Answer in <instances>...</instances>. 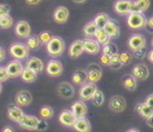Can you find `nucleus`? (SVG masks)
I'll return each mask as SVG.
<instances>
[{
	"instance_id": "nucleus-1",
	"label": "nucleus",
	"mask_w": 153,
	"mask_h": 132,
	"mask_svg": "<svg viewBox=\"0 0 153 132\" xmlns=\"http://www.w3.org/2000/svg\"><path fill=\"white\" fill-rule=\"evenodd\" d=\"M148 19L143 13L141 12H131L129 13L127 19L128 26L132 29H144L147 25Z\"/></svg>"
},
{
	"instance_id": "nucleus-2",
	"label": "nucleus",
	"mask_w": 153,
	"mask_h": 132,
	"mask_svg": "<svg viewBox=\"0 0 153 132\" xmlns=\"http://www.w3.org/2000/svg\"><path fill=\"white\" fill-rule=\"evenodd\" d=\"M47 52L51 57H58L60 56L65 50V42L64 39L59 36H53L51 42L46 45Z\"/></svg>"
},
{
	"instance_id": "nucleus-3",
	"label": "nucleus",
	"mask_w": 153,
	"mask_h": 132,
	"mask_svg": "<svg viewBox=\"0 0 153 132\" xmlns=\"http://www.w3.org/2000/svg\"><path fill=\"white\" fill-rule=\"evenodd\" d=\"M114 10L119 15L134 12V0H117L114 4Z\"/></svg>"
},
{
	"instance_id": "nucleus-4",
	"label": "nucleus",
	"mask_w": 153,
	"mask_h": 132,
	"mask_svg": "<svg viewBox=\"0 0 153 132\" xmlns=\"http://www.w3.org/2000/svg\"><path fill=\"white\" fill-rule=\"evenodd\" d=\"M126 106H127V103H126V100L124 97L120 96V95H115V96L111 97L108 103L109 109L114 111V113H121L126 109Z\"/></svg>"
},
{
	"instance_id": "nucleus-5",
	"label": "nucleus",
	"mask_w": 153,
	"mask_h": 132,
	"mask_svg": "<svg viewBox=\"0 0 153 132\" xmlns=\"http://www.w3.org/2000/svg\"><path fill=\"white\" fill-rule=\"evenodd\" d=\"M10 54L16 59H24L29 56V47L20 43H14L10 46Z\"/></svg>"
},
{
	"instance_id": "nucleus-6",
	"label": "nucleus",
	"mask_w": 153,
	"mask_h": 132,
	"mask_svg": "<svg viewBox=\"0 0 153 132\" xmlns=\"http://www.w3.org/2000/svg\"><path fill=\"white\" fill-rule=\"evenodd\" d=\"M86 75H88V81L96 83L101 80L102 77V68L97 63H91L86 69Z\"/></svg>"
},
{
	"instance_id": "nucleus-7",
	"label": "nucleus",
	"mask_w": 153,
	"mask_h": 132,
	"mask_svg": "<svg viewBox=\"0 0 153 132\" xmlns=\"http://www.w3.org/2000/svg\"><path fill=\"white\" fill-rule=\"evenodd\" d=\"M96 91H97V87H96L95 84L92 83V82L83 84L79 91L80 98H81V100H92V97L94 96V94H95Z\"/></svg>"
},
{
	"instance_id": "nucleus-8",
	"label": "nucleus",
	"mask_w": 153,
	"mask_h": 132,
	"mask_svg": "<svg viewBox=\"0 0 153 132\" xmlns=\"http://www.w3.org/2000/svg\"><path fill=\"white\" fill-rule=\"evenodd\" d=\"M38 122H39V119H38V118H36L35 116L24 115V117H23L22 120L19 122V125H20V127H21L22 129L33 131V130H37Z\"/></svg>"
},
{
	"instance_id": "nucleus-9",
	"label": "nucleus",
	"mask_w": 153,
	"mask_h": 132,
	"mask_svg": "<svg viewBox=\"0 0 153 132\" xmlns=\"http://www.w3.org/2000/svg\"><path fill=\"white\" fill-rule=\"evenodd\" d=\"M147 45V41L146 37L141 34H134L132 36L129 37L128 39V47L131 50H136L139 48H144Z\"/></svg>"
},
{
	"instance_id": "nucleus-10",
	"label": "nucleus",
	"mask_w": 153,
	"mask_h": 132,
	"mask_svg": "<svg viewBox=\"0 0 153 132\" xmlns=\"http://www.w3.org/2000/svg\"><path fill=\"white\" fill-rule=\"evenodd\" d=\"M62 71H64L62 63L58 60H51L46 66V72L51 77H59L61 75Z\"/></svg>"
},
{
	"instance_id": "nucleus-11",
	"label": "nucleus",
	"mask_w": 153,
	"mask_h": 132,
	"mask_svg": "<svg viewBox=\"0 0 153 132\" xmlns=\"http://www.w3.org/2000/svg\"><path fill=\"white\" fill-rule=\"evenodd\" d=\"M57 93L62 98H71L74 95V87L68 82H61L58 84Z\"/></svg>"
},
{
	"instance_id": "nucleus-12",
	"label": "nucleus",
	"mask_w": 153,
	"mask_h": 132,
	"mask_svg": "<svg viewBox=\"0 0 153 132\" xmlns=\"http://www.w3.org/2000/svg\"><path fill=\"white\" fill-rule=\"evenodd\" d=\"M32 94L29 91H20L16 95V104L20 107H26L32 103Z\"/></svg>"
},
{
	"instance_id": "nucleus-13",
	"label": "nucleus",
	"mask_w": 153,
	"mask_h": 132,
	"mask_svg": "<svg viewBox=\"0 0 153 132\" xmlns=\"http://www.w3.org/2000/svg\"><path fill=\"white\" fill-rule=\"evenodd\" d=\"M7 71H8V74L9 77H20L22 74L24 68H23L22 63L18 60H13V61H10L6 67Z\"/></svg>"
},
{
	"instance_id": "nucleus-14",
	"label": "nucleus",
	"mask_w": 153,
	"mask_h": 132,
	"mask_svg": "<svg viewBox=\"0 0 153 132\" xmlns=\"http://www.w3.org/2000/svg\"><path fill=\"white\" fill-rule=\"evenodd\" d=\"M16 34L21 38H29L31 34V26L26 21H19L16 25Z\"/></svg>"
},
{
	"instance_id": "nucleus-15",
	"label": "nucleus",
	"mask_w": 153,
	"mask_h": 132,
	"mask_svg": "<svg viewBox=\"0 0 153 132\" xmlns=\"http://www.w3.org/2000/svg\"><path fill=\"white\" fill-rule=\"evenodd\" d=\"M76 117L71 110H64L59 115V122L65 127H74Z\"/></svg>"
},
{
	"instance_id": "nucleus-16",
	"label": "nucleus",
	"mask_w": 153,
	"mask_h": 132,
	"mask_svg": "<svg viewBox=\"0 0 153 132\" xmlns=\"http://www.w3.org/2000/svg\"><path fill=\"white\" fill-rule=\"evenodd\" d=\"M54 20L58 24H64L69 18V10L66 7H58L54 11Z\"/></svg>"
},
{
	"instance_id": "nucleus-17",
	"label": "nucleus",
	"mask_w": 153,
	"mask_h": 132,
	"mask_svg": "<svg viewBox=\"0 0 153 132\" xmlns=\"http://www.w3.org/2000/svg\"><path fill=\"white\" fill-rule=\"evenodd\" d=\"M71 111L74 113V115L76 118H83L85 117L86 113H88V107L82 100H76L71 105Z\"/></svg>"
},
{
	"instance_id": "nucleus-18",
	"label": "nucleus",
	"mask_w": 153,
	"mask_h": 132,
	"mask_svg": "<svg viewBox=\"0 0 153 132\" xmlns=\"http://www.w3.org/2000/svg\"><path fill=\"white\" fill-rule=\"evenodd\" d=\"M24 117V113H23V110L20 108V106H14V105H11L9 106L8 108V118L10 120H12L14 122H18L19 123L22 118Z\"/></svg>"
},
{
	"instance_id": "nucleus-19",
	"label": "nucleus",
	"mask_w": 153,
	"mask_h": 132,
	"mask_svg": "<svg viewBox=\"0 0 153 132\" xmlns=\"http://www.w3.org/2000/svg\"><path fill=\"white\" fill-rule=\"evenodd\" d=\"M132 75H134L136 79H139V80H147L148 77H149V68L144 63H139V65H136L132 69Z\"/></svg>"
},
{
	"instance_id": "nucleus-20",
	"label": "nucleus",
	"mask_w": 153,
	"mask_h": 132,
	"mask_svg": "<svg viewBox=\"0 0 153 132\" xmlns=\"http://www.w3.org/2000/svg\"><path fill=\"white\" fill-rule=\"evenodd\" d=\"M83 52H84V45H83V41L81 39L74 41L69 47V55L71 58H78L82 55Z\"/></svg>"
},
{
	"instance_id": "nucleus-21",
	"label": "nucleus",
	"mask_w": 153,
	"mask_h": 132,
	"mask_svg": "<svg viewBox=\"0 0 153 132\" xmlns=\"http://www.w3.org/2000/svg\"><path fill=\"white\" fill-rule=\"evenodd\" d=\"M83 45H84V52H86L90 55L99 54L100 49H101L100 43L95 39H85V41H83Z\"/></svg>"
},
{
	"instance_id": "nucleus-22",
	"label": "nucleus",
	"mask_w": 153,
	"mask_h": 132,
	"mask_svg": "<svg viewBox=\"0 0 153 132\" xmlns=\"http://www.w3.org/2000/svg\"><path fill=\"white\" fill-rule=\"evenodd\" d=\"M121 84L129 92H134L137 88V79L132 75V74H127L123 77L121 80Z\"/></svg>"
},
{
	"instance_id": "nucleus-23",
	"label": "nucleus",
	"mask_w": 153,
	"mask_h": 132,
	"mask_svg": "<svg viewBox=\"0 0 153 132\" xmlns=\"http://www.w3.org/2000/svg\"><path fill=\"white\" fill-rule=\"evenodd\" d=\"M74 129L76 132H90L91 131V125L88 119L83 118H76V122L74 125Z\"/></svg>"
},
{
	"instance_id": "nucleus-24",
	"label": "nucleus",
	"mask_w": 153,
	"mask_h": 132,
	"mask_svg": "<svg viewBox=\"0 0 153 132\" xmlns=\"http://www.w3.org/2000/svg\"><path fill=\"white\" fill-rule=\"evenodd\" d=\"M136 110L138 111V114L140 115L142 118H150L151 116H153V108L151 106H149L146 102L144 103H139L136 106Z\"/></svg>"
},
{
	"instance_id": "nucleus-25",
	"label": "nucleus",
	"mask_w": 153,
	"mask_h": 132,
	"mask_svg": "<svg viewBox=\"0 0 153 132\" xmlns=\"http://www.w3.org/2000/svg\"><path fill=\"white\" fill-rule=\"evenodd\" d=\"M26 67L33 70L36 73H39L42 71L44 70V63L42 61L41 59L36 58V57H33V58L29 59L27 62H26Z\"/></svg>"
},
{
	"instance_id": "nucleus-26",
	"label": "nucleus",
	"mask_w": 153,
	"mask_h": 132,
	"mask_svg": "<svg viewBox=\"0 0 153 132\" xmlns=\"http://www.w3.org/2000/svg\"><path fill=\"white\" fill-rule=\"evenodd\" d=\"M104 29H105V32L109 35L111 38L117 37L119 35V26L116 24V22H115L114 20H109L108 22H107V24L104 26Z\"/></svg>"
},
{
	"instance_id": "nucleus-27",
	"label": "nucleus",
	"mask_w": 153,
	"mask_h": 132,
	"mask_svg": "<svg viewBox=\"0 0 153 132\" xmlns=\"http://www.w3.org/2000/svg\"><path fill=\"white\" fill-rule=\"evenodd\" d=\"M86 80H88V75H86V71L84 70H76L72 74V82L76 85L85 84Z\"/></svg>"
},
{
	"instance_id": "nucleus-28",
	"label": "nucleus",
	"mask_w": 153,
	"mask_h": 132,
	"mask_svg": "<svg viewBox=\"0 0 153 132\" xmlns=\"http://www.w3.org/2000/svg\"><path fill=\"white\" fill-rule=\"evenodd\" d=\"M21 77H22V80L24 82H26V83H33L37 79V73L26 67L24 68V70H23L22 74H21Z\"/></svg>"
},
{
	"instance_id": "nucleus-29",
	"label": "nucleus",
	"mask_w": 153,
	"mask_h": 132,
	"mask_svg": "<svg viewBox=\"0 0 153 132\" xmlns=\"http://www.w3.org/2000/svg\"><path fill=\"white\" fill-rule=\"evenodd\" d=\"M150 7V0H134V12L143 13Z\"/></svg>"
},
{
	"instance_id": "nucleus-30",
	"label": "nucleus",
	"mask_w": 153,
	"mask_h": 132,
	"mask_svg": "<svg viewBox=\"0 0 153 132\" xmlns=\"http://www.w3.org/2000/svg\"><path fill=\"white\" fill-rule=\"evenodd\" d=\"M94 36H95L96 41H97L100 44H102V45L107 44V43L109 42V39H111L109 35L105 32V29H97V31H96L95 35Z\"/></svg>"
},
{
	"instance_id": "nucleus-31",
	"label": "nucleus",
	"mask_w": 153,
	"mask_h": 132,
	"mask_svg": "<svg viewBox=\"0 0 153 132\" xmlns=\"http://www.w3.org/2000/svg\"><path fill=\"white\" fill-rule=\"evenodd\" d=\"M102 52L104 54V55H107V56H109V57H112V56L118 55V48L115 44L108 42L107 44L103 45Z\"/></svg>"
},
{
	"instance_id": "nucleus-32",
	"label": "nucleus",
	"mask_w": 153,
	"mask_h": 132,
	"mask_svg": "<svg viewBox=\"0 0 153 132\" xmlns=\"http://www.w3.org/2000/svg\"><path fill=\"white\" fill-rule=\"evenodd\" d=\"M97 29H99V27H97V25L95 24V22L92 21V22L86 23L85 25H84V27H83V33H84V35L88 36V37H92V36L95 35Z\"/></svg>"
},
{
	"instance_id": "nucleus-33",
	"label": "nucleus",
	"mask_w": 153,
	"mask_h": 132,
	"mask_svg": "<svg viewBox=\"0 0 153 132\" xmlns=\"http://www.w3.org/2000/svg\"><path fill=\"white\" fill-rule=\"evenodd\" d=\"M109 16L106 14V13H100L99 15L95 16V19H94V22L95 24L97 25L99 29H104V26L107 24V22L109 21Z\"/></svg>"
},
{
	"instance_id": "nucleus-34",
	"label": "nucleus",
	"mask_w": 153,
	"mask_h": 132,
	"mask_svg": "<svg viewBox=\"0 0 153 132\" xmlns=\"http://www.w3.org/2000/svg\"><path fill=\"white\" fill-rule=\"evenodd\" d=\"M39 116L43 119H51L54 116V109L51 106H43L39 109Z\"/></svg>"
},
{
	"instance_id": "nucleus-35",
	"label": "nucleus",
	"mask_w": 153,
	"mask_h": 132,
	"mask_svg": "<svg viewBox=\"0 0 153 132\" xmlns=\"http://www.w3.org/2000/svg\"><path fill=\"white\" fill-rule=\"evenodd\" d=\"M12 24H13V20L9 14L0 18V29H9V27L12 26Z\"/></svg>"
},
{
	"instance_id": "nucleus-36",
	"label": "nucleus",
	"mask_w": 153,
	"mask_h": 132,
	"mask_svg": "<svg viewBox=\"0 0 153 132\" xmlns=\"http://www.w3.org/2000/svg\"><path fill=\"white\" fill-rule=\"evenodd\" d=\"M39 45H41V41L38 38V36H30L27 38L26 46L29 47V49H37Z\"/></svg>"
},
{
	"instance_id": "nucleus-37",
	"label": "nucleus",
	"mask_w": 153,
	"mask_h": 132,
	"mask_svg": "<svg viewBox=\"0 0 153 132\" xmlns=\"http://www.w3.org/2000/svg\"><path fill=\"white\" fill-rule=\"evenodd\" d=\"M92 102L94 104V106H102L103 103H104V94H103L102 91H96L94 96L92 97Z\"/></svg>"
},
{
	"instance_id": "nucleus-38",
	"label": "nucleus",
	"mask_w": 153,
	"mask_h": 132,
	"mask_svg": "<svg viewBox=\"0 0 153 132\" xmlns=\"http://www.w3.org/2000/svg\"><path fill=\"white\" fill-rule=\"evenodd\" d=\"M108 67H111L112 69H115V70L123 67V62H121L119 55H115V56H112V57H111V61H109Z\"/></svg>"
},
{
	"instance_id": "nucleus-39",
	"label": "nucleus",
	"mask_w": 153,
	"mask_h": 132,
	"mask_svg": "<svg viewBox=\"0 0 153 132\" xmlns=\"http://www.w3.org/2000/svg\"><path fill=\"white\" fill-rule=\"evenodd\" d=\"M38 38L41 41V44H44V45H47L48 43L51 42V39L53 38V35L51 34V32H42L39 35H38Z\"/></svg>"
},
{
	"instance_id": "nucleus-40",
	"label": "nucleus",
	"mask_w": 153,
	"mask_h": 132,
	"mask_svg": "<svg viewBox=\"0 0 153 132\" xmlns=\"http://www.w3.org/2000/svg\"><path fill=\"white\" fill-rule=\"evenodd\" d=\"M119 57H120V60H121V62H123V65L129 63V62L131 61V59H132V56H131L129 52H126L119 54Z\"/></svg>"
},
{
	"instance_id": "nucleus-41",
	"label": "nucleus",
	"mask_w": 153,
	"mask_h": 132,
	"mask_svg": "<svg viewBox=\"0 0 153 132\" xmlns=\"http://www.w3.org/2000/svg\"><path fill=\"white\" fill-rule=\"evenodd\" d=\"M146 55H147V49H146V47L134 50V56L138 59H143L146 57Z\"/></svg>"
},
{
	"instance_id": "nucleus-42",
	"label": "nucleus",
	"mask_w": 153,
	"mask_h": 132,
	"mask_svg": "<svg viewBox=\"0 0 153 132\" xmlns=\"http://www.w3.org/2000/svg\"><path fill=\"white\" fill-rule=\"evenodd\" d=\"M9 74L7 71L6 67H0V82H4L9 79Z\"/></svg>"
},
{
	"instance_id": "nucleus-43",
	"label": "nucleus",
	"mask_w": 153,
	"mask_h": 132,
	"mask_svg": "<svg viewBox=\"0 0 153 132\" xmlns=\"http://www.w3.org/2000/svg\"><path fill=\"white\" fill-rule=\"evenodd\" d=\"M9 12H10V7L8 4H0V18L9 14Z\"/></svg>"
},
{
	"instance_id": "nucleus-44",
	"label": "nucleus",
	"mask_w": 153,
	"mask_h": 132,
	"mask_svg": "<svg viewBox=\"0 0 153 132\" xmlns=\"http://www.w3.org/2000/svg\"><path fill=\"white\" fill-rule=\"evenodd\" d=\"M47 122H46V119H39V122H38L37 126V131H45L47 129Z\"/></svg>"
},
{
	"instance_id": "nucleus-45",
	"label": "nucleus",
	"mask_w": 153,
	"mask_h": 132,
	"mask_svg": "<svg viewBox=\"0 0 153 132\" xmlns=\"http://www.w3.org/2000/svg\"><path fill=\"white\" fill-rule=\"evenodd\" d=\"M109 61H111V57L107 55H104L103 54L101 57H100V62L104 66H109Z\"/></svg>"
},
{
	"instance_id": "nucleus-46",
	"label": "nucleus",
	"mask_w": 153,
	"mask_h": 132,
	"mask_svg": "<svg viewBox=\"0 0 153 132\" xmlns=\"http://www.w3.org/2000/svg\"><path fill=\"white\" fill-rule=\"evenodd\" d=\"M146 29L149 31L150 33H153V15L150 16L147 21V25H146Z\"/></svg>"
},
{
	"instance_id": "nucleus-47",
	"label": "nucleus",
	"mask_w": 153,
	"mask_h": 132,
	"mask_svg": "<svg viewBox=\"0 0 153 132\" xmlns=\"http://www.w3.org/2000/svg\"><path fill=\"white\" fill-rule=\"evenodd\" d=\"M146 103H147L149 106H151L153 108V94H151V95H149V96L147 97V100H146Z\"/></svg>"
},
{
	"instance_id": "nucleus-48",
	"label": "nucleus",
	"mask_w": 153,
	"mask_h": 132,
	"mask_svg": "<svg viewBox=\"0 0 153 132\" xmlns=\"http://www.w3.org/2000/svg\"><path fill=\"white\" fill-rule=\"evenodd\" d=\"M42 0H25V2L27 3V4H30V6H35V4L39 3Z\"/></svg>"
},
{
	"instance_id": "nucleus-49",
	"label": "nucleus",
	"mask_w": 153,
	"mask_h": 132,
	"mask_svg": "<svg viewBox=\"0 0 153 132\" xmlns=\"http://www.w3.org/2000/svg\"><path fill=\"white\" fill-rule=\"evenodd\" d=\"M4 57H6V52H4V49L0 46V61H1V60H3V59H4Z\"/></svg>"
},
{
	"instance_id": "nucleus-50",
	"label": "nucleus",
	"mask_w": 153,
	"mask_h": 132,
	"mask_svg": "<svg viewBox=\"0 0 153 132\" xmlns=\"http://www.w3.org/2000/svg\"><path fill=\"white\" fill-rule=\"evenodd\" d=\"M1 132H16L14 131V129H13L12 127H10V126H6L4 128L2 129V131Z\"/></svg>"
},
{
	"instance_id": "nucleus-51",
	"label": "nucleus",
	"mask_w": 153,
	"mask_h": 132,
	"mask_svg": "<svg viewBox=\"0 0 153 132\" xmlns=\"http://www.w3.org/2000/svg\"><path fill=\"white\" fill-rule=\"evenodd\" d=\"M148 59H149V61H150L151 63H153V49L148 52Z\"/></svg>"
},
{
	"instance_id": "nucleus-52",
	"label": "nucleus",
	"mask_w": 153,
	"mask_h": 132,
	"mask_svg": "<svg viewBox=\"0 0 153 132\" xmlns=\"http://www.w3.org/2000/svg\"><path fill=\"white\" fill-rule=\"evenodd\" d=\"M147 125L151 128H153V116H151L150 118H148L147 119Z\"/></svg>"
},
{
	"instance_id": "nucleus-53",
	"label": "nucleus",
	"mask_w": 153,
	"mask_h": 132,
	"mask_svg": "<svg viewBox=\"0 0 153 132\" xmlns=\"http://www.w3.org/2000/svg\"><path fill=\"white\" fill-rule=\"evenodd\" d=\"M74 3H78V4H81V3H83V2H85L86 0H72Z\"/></svg>"
},
{
	"instance_id": "nucleus-54",
	"label": "nucleus",
	"mask_w": 153,
	"mask_h": 132,
	"mask_svg": "<svg viewBox=\"0 0 153 132\" xmlns=\"http://www.w3.org/2000/svg\"><path fill=\"white\" fill-rule=\"evenodd\" d=\"M126 132H140L138 129H129V130H127Z\"/></svg>"
},
{
	"instance_id": "nucleus-55",
	"label": "nucleus",
	"mask_w": 153,
	"mask_h": 132,
	"mask_svg": "<svg viewBox=\"0 0 153 132\" xmlns=\"http://www.w3.org/2000/svg\"><path fill=\"white\" fill-rule=\"evenodd\" d=\"M2 82H0V93H1V92H2Z\"/></svg>"
},
{
	"instance_id": "nucleus-56",
	"label": "nucleus",
	"mask_w": 153,
	"mask_h": 132,
	"mask_svg": "<svg viewBox=\"0 0 153 132\" xmlns=\"http://www.w3.org/2000/svg\"><path fill=\"white\" fill-rule=\"evenodd\" d=\"M151 44H152V46H153V38H152V42H151Z\"/></svg>"
}]
</instances>
